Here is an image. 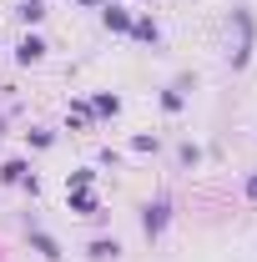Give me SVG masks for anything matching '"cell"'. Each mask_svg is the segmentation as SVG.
<instances>
[{
	"label": "cell",
	"instance_id": "6da1fadb",
	"mask_svg": "<svg viewBox=\"0 0 257 262\" xmlns=\"http://www.w3.org/2000/svg\"><path fill=\"white\" fill-rule=\"evenodd\" d=\"M40 51H46V46H40V40H26V46H20V61H35V56H40Z\"/></svg>",
	"mask_w": 257,
	"mask_h": 262
}]
</instances>
